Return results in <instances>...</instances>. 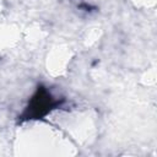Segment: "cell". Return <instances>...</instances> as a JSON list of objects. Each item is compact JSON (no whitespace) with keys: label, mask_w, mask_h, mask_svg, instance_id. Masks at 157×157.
Listing matches in <instances>:
<instances>
[{"label":"cell","mask_w":157,"mask_h":157,"mask_svg":"<svg viewBox=\"0 0 157 157\" xmlns=\"http://www.w3.org/2000/svg\"><path fill=\"white\" fill-rule=\"evenodd\" d=\"M64 99L55 97L48 87L39 85L28 99L27 105L18 117L21 120H39L63 104Z\"/></svg>","instance_id":"6da1fadb"}]
</instances>
